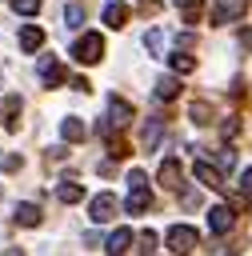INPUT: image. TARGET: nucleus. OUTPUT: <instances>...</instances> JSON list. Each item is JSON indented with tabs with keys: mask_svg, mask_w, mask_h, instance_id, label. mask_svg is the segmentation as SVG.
<instances>
[{
	"mask_svg": "<svg viewBox=\"0 0 252 256\" xmlns=\"http://www.w3.org/2000/svg\"><path fill=\"white\" fill-rule=\"evenodd\" d=\"M160 128H164V120H148V124H144V132H140L144 148H156V140H160Z\"/></svg>",
	"mask_w": 252,
	"mask_h": 256,
	"instance_id": "412c9836",
	"label": "nucleus"
},
{
	"mask_svg": "<svg viewBox=\"0 0 252 256\" xmlns=\"http://www.w3.org/2000/svg\"><path fill=\"white\" fill-rule=\"evenodd\" d=\"M248 12V0H216L212 4V24H232Z\"/></svg>",
	"mask_w": 252,
	"mask_h": 256,
	"instance_id": "7ed1b4c3",
	"label": "nucleus"
},
{
	"mask_svg": "<svg viewBox=\"0 0 252 256\" xmlns=\"http://www.w3.org/2000/svg\"><path fill=\"white\" fill-rule=\"evenodd\" d=\"M164 44H168V36H164V28H152V32L144 36V48H148L152 56H164Z\"/></svg>",
	"mask_w": 252,
	"mask_h": 256,
	"instance_id": "a211bd4d",
	"label": "nucleus"
},
{
	"mask_svg": "<svg viewBox=\"0 0 252 256\" xmlns=\"http://www.w3.org/2000/svg\"><path fill=\"white\" fill-rule=\"evenodd\" d=\"M236 164V152L232 148H220V168H232Z\"/></svg>",
	"mask_w": 252,
	"mask_h": 256,
	"instance_id": "bb28decb",
	"label": "nucleus"
},
{
	"mask_svg": "<svg viewBox=\"0 0 252 256\" xmlns=\"http://www.w3.org/2000/svg\"><path fill=\"white\" fill-rule=\"evenodd\" d=\"M72 56H76L80 64H100V60H104V36H100V32H84V36L72 44Z\"/></svg>",
	"mask_w": 252,
	"mask_h": 256,
	"instance_id": "f257e3e1",
	"label": "nucleus"
},
{
	"mask_svg": "<svg viewBox=\"0 0 252 256\" xmlns=\"http://www.w3.org/2000/svg\"><path fill=\"white\" fill-rule=\"evenodd\" d=\"M140 8H144V16H156V12H160V4H156V0H144Z\"/></svg>",
	"mask_w": 252,
	"mask_h": 256,
	"instance_id": "c756f323",
	"label": "nucleus"
},
{
	"mask_svg": "<svg viewBox=\"0 0 252 256\" xmlns=\"http://www.w3.org/2000/svg\"><path fill=\"white\" fill-rule=\"evenodd\" d=\"M240 188H244V196H252V168L240 176Z\"/></svg>",
	"mask_w": 252,
	"mask_h": 256,
	"instance_id": "c85d7f7f",
	"label": "nucleus"
},
{
	"mask_svg": "<svg viewBox=\"0 0 252 256\" xmlns=\"http://www.w3.org/2000/svg\"><path fill=\"white\" fill-rule=\"evenodd\" d=\"M232 224H236V208H232V204H216V208L208 212V228H212L216 236L232 232Z\"/></svg>",
	"mask_w": 252,
	"mask_h": 256,
	"instance_id": "39448f33",
	"label": "nucleus"
},
{
	"mask_svg": "<svg viewBox=\"0 0 252 256\" xmlns=\"http://www.w3.org/2000/svg\"><path fill=\"white\" fill-rule=\"evenodd\" d=\"M16 224H24V228H36L40 224V208L36 204H16V216H12Z\"/></svg>",
	"mask_w": 252,
	"mask_h": 256,
	"instance_id": "f3484780",
	"label": "nucleus"
},
{
	"mask_svg": "<svg viewBox=\"0 0 252 256\" xmlns=\"http://www.w3.org/2000/svg\"><path fill=\"white\" fill-rule=\"evenodd\" d=\"M72 88H76V92H88L92 84H88V76H72Z\"/></svg>",
	"mask_w": 252,
	"mask_h": 256,
	"instance_id": "cd10ccee",
	"label": "nucleus"
},
{
	"mask_svg": "<svg viewBox=\"0 0 252 256\" xmlns=\"http://www.w3.org/2000/svg\"><path fill=\"white\" fill-rule=\"evenodd\" d=\"M136 252H140V256H152V252H156V232H152V228H144V232L136 236Z\"/></svg>",
	"mask_w": 252,
	"mask_h": 256,
	"instance_id": "4be33fe9",
	"label": "nucleus"
},
{
	"mask_svg": "<svg viewBox=\"0 0 252 256\" xmlns=\"http://www.w3.org/2000/svg\"><path fill=\"white\" fill-rule=\"evenodd\" d=\"M88 216H92L96 224H108V220L116 216V196H112V192H100V196H92V204H88Z\"/></svg>",
	"mask_w": 252,
	"mask_h": 256,
	"instance_id": "20e7f679",
	"label": "nucleus"
},
{
	"mask_svg": "<svg viewBox=\"0 0 252 256\" xmlns=\"http://www.w3.org/2000/svg\"><path fill=\"white\" fill-rule=\"evenodd\" d=\"M40 80L44 84H60L64 80V64L60 60H40Z\"/></svg>",
	"mask_w": 252,
	"mask_h": 256,
	"instance_id": "2eb2a0df",
	"label": "nucleus"
},
{
	"mask_svg": "<svg viewBox=\"0 0 252 256\" xmlns=\"http://www.w3.org/2000/svg\"><path fill=\"white\" fill-rule=\"evenodd\" d=\"M60 136L72 140V144H76V140H88V124L76 120V116H64V120H60Z\"/></svg>",
	"mask_w": 252,
	"mask_h": 256,
	"instance_id": "9d476101",
	"label": "nucleus"
},
{
	"mask_svg": "<svg viewBox=\"0 0 252 256\" xmlns=\"http://www.w3.org/2000/svg\"><path fill=\"white\" fill-rule=\"evenodd\" d=\"M132 216H140V212H148L152 208V192H148V184H136L132 192H128V204H124Z\"/></svg>",
	"mask_w": 252,
	"mask_h": 256,
	"instance_id": "6e6552de",
	"label": "nucleus"
},
{
	"mask_svg": "<svg viewBox=\"0 0 252 256\" xmlns=\"http://www.w3.org/2000/svg\"><path fill=\"white\" fill-rule=\"evenodd\" d=\"M108 156H112V160H124V156H128V140H124V136H108Z\"/></svg>",
	"mask_w": 252,
	"mask_h": 256,
	"instance_id": "393cba45",
	"label": "nucleus"
},
{
	"mask_svg": "<svg viewBox=\"0 0 252 256\" xmlns=\"http://www.w3.org/2000/svg\"><path fill=\"white\" fill-rule=\"evenodd\" d=\"M56 196H60V204H80V200H84V188H80L76 180H60V184H56Z\"/></svg>",
	"mask_w": 252,
	"mask_h": 256,
	"instance_id": "ddd939ff",
	"label": "nucleus"
},
{
	"mask_svg": "<svg viewBox=\"0 0 252 256\" xmlns=\"http://www.w3.org/2000/svg\"><path fill=\"white\" fill-rule=\"evenodd\" d=\"M180 96V80L176 76H160L156 80V100H176Z\"/></svg>",
	"mask_w": 252,
	"mask_h": 256,
	"instance_id": "dca6fc26",
	"label": "nucleus"
},
{
	"mask_svg": "<svg viewBox=\"0 0 252 256\" xmlns=\"http://www.w3.org/2000/svg\"><path fill=\"white\" fill-rule=\"evenodd\" d=\"M40 44H44V28H36V24L20 28V48H24V52H36Z\"/></svg>",
	"mask_w": 252,
	"mask_h": 256,
	"instance_id": "4468645a",
	"label": "nucleus"
},
{
	"mask_svg": "<svg viewBox=\"0 0 252 256\" xmlns=\"http://www.w3.org/2000/svg\"><path fill=\"white\" fill-rule=\"evenodd\" d=\"M104 24H108V28H124V24H128V4H116V0L104 4Z\"/></svg>",
	"mask_w": 252,
	"mask_h": 256,
	"instance_id": "f8f14e48",
	"label": "nucleus"
},
{
	"mask_svg": "<svg viewBox=\"0 0 252 256\" xmlns=\"http://www.w3.org/2000/svg\"><path fill=\"white\" fill-rule=\"evenodd\" d=\"M108 124H112L116 132H120V128H128V124H132V104H128V100H120V96H112V100H108Z\"/></svg>",
	"mask_w": 252,
	"mask_h": 256,
	"instance_id": "423d86ee",
	"label": "nucleus"
},
{
	"mask_svg": "<svg viewBox=\"0 0 252 256\" xmlns=\"http://www.w3.org/2000/svg\"><path fill=\"white\" fill-rule=\"evenodd\" d=\"M188 116H192V120H196V124H212V108H208V104H204V100H196V104H192V108H188Z\"/></svg>",
	"mask_w": 252,
	"mask_h": 256,
	"instance_id": "b1692460",
	"label": "nucleus"
},
{
	"mask_svg": "<svg viewBox=\"0 0 252 256\" xmlns=\"http://www.w3.org/2000/svg\"><path fill=\"white\" fill-rule=\"evenodd\" d=\"M192 172H196V180H200L204 188H224V184H220V168H212L208 160H196Z\"/></svg>",
	"mask_w": 252,
	"mask_h": 256,
	"instance_id": "9b49d317",
	"label": "nucleus"
},
{
	"mask_svg": "<svg viewBox=\"0 0 252 256\" xmlns=\"http://www.w3.org/2000/svg\"><path fill=\"white\" fill-rule=\"evenodd\" d=\"M176 8H180V16H184L188 24L200 20V0H176Z\"/></svg>",
	"mask_w": 252,
	"mask_h": 256,
	"instance_id": "5701e85b",
	"label": "nucleus"
},
{
	"mask_svg": "<svg viewBox=\"0 0 252 256\" xmlns=\"http://www.w3.org/2000/svg\"><path fill=\"white\" fill-rule=\"evenodd\" d=\"M84 16H88L84 4H68V8H64V24H68V28H84Z\"/></svg>",
	"mask_w": 252,
	"mask_h": 256,
	"instance_id": "aec40b11",
	"label": "nucleus"
},
{
	"mask_svg": "<svg viewBox=\"0 0 252 256\" xmlns=\"http://www.w3.org/2000/svg\"><path fill=\"white\" fill-rule=\"evenodd\" d=\"M168 64H172V72H176V76H188V72L196 68V60H192V56H184V52H172V56H168Z\"/></svg>",
	"mask_w": 252,
	"mask_h": 256,
	"instance_id": "6ab92c4d",
	"label": "nucleus"
},
{
	"mask_svg": "<svg viewBox=\"0 0 252 256\" xmlns=\"http://www.w3.org/2000/svg\"><path fill=\"white\" fill-rule=\"evenodd\" d=\"M12 12L16 16H32V12H40V0H12Z\"/></svg>",
	"mask_w": 252,
	"mask_h": 256,
	"instance_id": "a878e982",
	"label": "nucleus"
},
{
	"mask_svg": "<svg viewBox=\"0 0 252 256\" xmlns=\"http://www.w3.org/2000/svg\"><path fill=\"white\" fill-rule=\"evenodd\" d=\"M0 256H24V252H20V248H8V252H0Z\"/></svg>",
	"mask_w": 252,
	"mask_h": 256,
	"instance_id": "7c9ffc66",
	"label": "nucleus"
},
{
	"mask_svg": "<svg viewBox=\"0 0 252 256\" xmlns=\"http://www.w3.org/2000/svg\"><path fill=\"white\" fill-rule=\"evenodd\" d=\"M196 244H200L196 228H188V224H172L168 228V252L172 256H188V252H196Z\"/></svg>",
	"mask_w": 252,
	"mask_h": 256,
	"instance_id": "f03ea898",
	"label": "nucleus"
},
{
	"mask_svg": "<svg viewBox=\"0 0 252 256\" xmlns=\"http://www.w3.org/2000/svg\"><path fill=\"white\" fill-rule=\"evenodd\" d=\"M180 180H184V172H180V160H172V156H168V160L160 164V184H164L168 192H180Z\"/></svg>",
	"mask_w": 252,
	"mask_h": 256,
	"instance_id": "0eeeda50",
	"label": "nucleus"
},
{
	"mask_svg": "<svg viewBox=\"0 0 252 256\" xmlns=\"http://www.w3.org/2000/svg\"><path fill=\"white\" fill-rule=\"evenodd\" d=\"M128 248H132V228H116V232L108 236V244H104L108 256H124Z\"/></svg>",
	"mask_w": 252,
	"mask_h": 256,
	"instance_id": "1a4fd4ad",
	"label": "nucleus"
}]
</instances>
